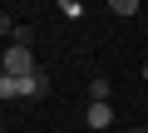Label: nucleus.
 Returning <instances> with one entry per match:
<instances>
[{
    "label": "nucleus",
    "instance_id": "obj_6",
    "mask_svg": "<svg viewBox=\"0 0 148 133\" xmlns=\"http://www.w3.org/2000/svg\"><path fill=\"white\" fill-rule=\"evenodd\" d=\"M59 15H64V20H79V15H84V5H79V0H64Z\"/></svg>",
    "mask_w": 148,
    "mask_h": 133
},
{
    "label": "nucleus",
    "instance_id": "obj_1",
    "mask_svg": "<svg viewBox=\"0 0 148 133\" xmlns=\"http://www.w3.org/2000/svg\"><path fill=\"white\" fill-rule=\"evenodd\" d=\"M0 74H10V79H35L40 64H35V54H30L25 44H5V49H0Z\"/></svg>",
    "mask_w": 148,
    "mask_h": 133
},
{
    "label": "nucleus",
    "instance_id": "obj_4",
    "mask_svg": "<svg viewBox=\"0 0 148 133\" xmlns=\"http://www.w3.org/2000/svg\"><path fill=\"white\" fill-rule=\"evenodd\" d=\"M89 104H109V79H104V74L89 79Z\"/></svg>",
    "mask_w": 148,
    "mask_h": 133
},
{
    "label": "nucleus",
    "instance_id": "obj_5",
    "mask_svg": "<svg viewBox=\"0 0 148 133\" xmlns=\"http://www.w3.org/2000/svg\"><path fill=\"white\" fill-rule=\"evenodd\" d=\"M0 99H20V79H10V74H0Z\"/></svg>",
    "mask_w": 148,
    "mask_h": 133
},
{
    "label": "nucleus",
    "instance_id": "obj_2",
    "mask_svg": "<svg viewBox=\"0 0 148 133\" xmlns=\"http://www.w3.org/2000/svg\"><path fill=\"white\" fill-rule=\"evenodd\" d=\"M84 123H89L94 133L114 128V104H89V108H84Z\"/></svg>",
    "mask_w": 148,
    "mask_h": 133
},
{
    "label": "nucleus",
    "instance_id": "obj_3",
    "mask_svg": "<svg viewBox=\"0 0 148 133\" xmlns=\"http://www.w3.org/2000/svg\"><path fill=\"white\" fill-rule=\"evenodd\" d=\"M45 94H49V74H45V69H40L35 79H20V99H45Z\"/></svg>",
    "mask_w": 148,
    "mask_h": 133
},
{
    "label": "nucleus",
    "instance_id": "obj_8",
    "mask_svg": "<svg viewBox=\"0 0 148 133\" xmlns=\"http://www.w3.org/2000/svg\"><path fill=\"white\" fill-rule=\"evenodd\" d=\"M0 40H15V20H10L5 10H0Z\"/></svg>",
    "mask_w": 148,
    "mask_h": 133
},
{
    "label": "nucleus",
    "instance_id": "obj_7",
    "mask_svg": "<svg viewBox=\"0 0 148 133\" xmlns=\"http://www.w3.org/2000/svg\"><path fill=\"white\" fill-rule=\"evenodd\" d=\"M30 40H35V30H30V25H15V40H10V44H25V49H30Z\"/></svg>",
    "mask_w": 148,
    "mask_h": 133
},
{
    "label": "nucleus",
    "instance_id": "obj_9",
    "mask_svg": "<svg viewBox=\"0 0 148 133\" xmlns=\"http://www.w3.org/2000/svg\"><path fill=\"white\" fill-rule=\"evenodd\" d=\"M143 79H148V64H143Z\"/></svg>",
    "mask_w": 148,
    "mask_h": 133
},
{
    "label": "nucleus",
    "instance_id": "obj_10",
    "mask_svg": "<svg viewBox=\"0 0 148 133\" xmlns=\"http://www.w3.org/2000/svg\"><path fill=\"white\" fill-rule=\"evenodd\" d=\"M143 128H148V123H143Z\"/></svg>",
    "mask_w": 148,
    "mask_h": 133
}]
</instances>
